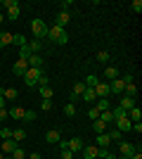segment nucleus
<instances>
[{
  "label": "nucleus",
  "mask_w": 142,
  "mask_h": 159,
  "mask_svg": "<svg viewBox=\"0 0 142 159\" xmlns=\"http://www.w3.org/2000/svg\"><path fill=\"white\" fill-rule=\"evenodd\" d=\"M47 40H52V43H57V45H64L69 40V36H67V31L62 26H57V24H52V26H47V36H45Z\"/></svg>",
  "instance_id": "nucleus-1"
},
{
  "label": "nucleus",
  "mask_w": 142,
  "mask_h": 159,
  "mask_svg": "<svg viewBox=\"0 0 142 159\" xmlns=\"http://www.w3.org/2000/svg\"><path fill=\"white\" fill-rule=\"evenodd\" d=\"M7 114H10L12 119H17V121H33V119H36V112L24 109V107H19V105L10 107V109H7Z\"/></svg>",
  "instance_id": "nucleus-2"
},
{
  "label": "nucleus",
  "mask_w": 142,
  "mask_h": 159,
  "mask_svg": "<svg viewBox=\"0 0 142 159\" xmlns=\"http://www.w3.org/2000/svg\"><path fill=\"white\" fill-rule=\"evenodd\" d=\"M43 74H45V69H36V66H28L26 74H24L21 79H24V83H26L28 88H36V83H38V79H41Z\"/></svg>",
  "instance_id": "nucleus-3"
},
{
  "label": "nucleus",
  "mask_w": 142,
  "mask_h": 159,
  "mask_svg": "<svg viewBox=\"0 0 142 159\" xmlns=\"http://www.w3.org/2000/svg\"><path fill=\"white\" fill-rule=\"evenodd\" d=\"M31 31H33V38L36 40H43L47 36V24L43 19H33V21H31Z\"/></svg>",
  "instance_id": "nucleus-4"
},
{
  "label": "nucleus",
  "mask_w": 142,
  "mask_h": 159,
  "mask_svg": "<svg viewBox=\"0 0 142 159\" xmlns=\"http://www.w3.org/2000/svg\"><path fill=\"white\" fill-rule=\"evenodd\" d=\"M26 69H28V62L21 60V57L12 64V74H14V76H24V74H26Z\"/></svg>",
  "instance_id": "nucleus-5"
},
{
  "label": "nucleus",
  "mask_w": 142,
  "mask_h": 159,
  "mask_svg": "<svg viewBox=\"0 0 142 159\" xmlns=\"http://www.w3.org/2000/svg\"><path fill=\"white\" fill-rule=\"evenodd\" d=\"M123 88H126V81H123V79H114V81H109V93L121 95V93H123Z\"/></svg>",
  "instance_id": "nucleus-6"
},
{
  "label": "nucleus",
  "mask_w": 142,
  "mask_h": 159,
  "mask_svg": "<svg viewBox=\"0 0 142 159\" xmlns=\"http://www.w3.org/2000/svg\"><path fill=\"white\" fill-rule=\"evenodd\" d=\"M69 21H71V12H64V10H59V12H57V17H54V24L64 29Z\"/></svg>",
  "instance_id": "nucleus-7"
},
{
  "label": "nucleus",
  "mask_w": 142,
  "mask_h": 159,
  "mask_svg": "<svg viewBox=\"0 0 142 159\" xmlns=\"http://www.w3.org/2000/svg\"><path fill=\"white\" fill-rule=\"evenodd\" d=\"M0 95H2L7 102H14V100L19 98V90H17V88H0Z\"/></svg>",
  "instance_id": "nucleus-8"
},
{
  "label": "nucleus",
  "mask_w": 142,
  "mask_h": 159,
  "mask_svg": "<svg viewBox=\"0 0 142 159\" xmlns=\"http://www.w3.org/2000/svg\"><path fill=\"white\" fill-rule=\"evenodd\" d=\"M114 124H116V131H121V133H126V131H130V128H133V121H130L128 116H123V119H116Z\"/></svg>",
  "instance_id": "nucleus-9"
},
{
  "label": "nucleus",
  "mask_w": 142,
  "mask_h": 159,
  "mask_svg": "<svg viewBox=\"0 0 142 159\" xmlns=\"http://www.w3.org/2000/svg\"><path fill=\"white\" fill-rule=\"evenodd\" d=\"M83 159H97V145H83Z\"/></svg>",
  "instance_id": "nucleus-10"
},
{
  "label": "nucleus",
  "mask_w": 142,
  "mask_h": 159,
  "mask_svg": "<svg viewBox=\"0 0 142 159\" xmlns=\"http://www.w3.org/2000/svg\"><path fill=\"white\" fill-rule=\"evenodd\" d=\"M93 90H95V98H109L111 95L109 93V83H97Z\"/></svg>",
  "instance_id": "nucleus-11"
},
{
  "label": "nucleus",
  "mask_w": 142,
  "mask_h": 159,
  "mask_svg": "<svg viewBox=\"0 0 142 159\" xmlns=\"http://www.w3.org/2000/svg\"><path fill=\"white\" fill-rule=\"evenodd\" d=\"M45 140H47V143H52V145H54V143H59V140H62V131H59V128H50V131L45 133Z\"/></svg>",
  "instance_id": "nucleus-12"
},
{
  "label": "nucleus",
  "mask_w": 142,
  "mask_h": 159,
  "mask_svg": "<svg viewBox=\"0 0 142 159\" xmlns=\"http://www.w3.org/2000/svg\"><path fill=\"white\" fill-rule=\"evenodd\" d=\"M67 150H71V152H81L83 150V140L81 138H71V140H67Z\"/></svg>",
  "instance_id": "nucleus-13"
},
{
  "label": "nucleus",
  "mask_w": 142,
  "mask_h": 159,
  "mask_svg": "<svg viewBox=\"0 0 142 159\" xmlns=\"http://www.w3.org/2000/svg\"><path fill=\"white\" fill-rule=\"evenodd\" d=\"M135 150H137V147L133 145V143H121V145H118V152H121V157H130Z\"/></svg>",
  "instance_id": "nucleus-14"
},
{
  "label": "nucleus",
  "mask_w": 142,
  "mask_h": 159,
  "mask_svg": "<svg viewBox=\"0 0 142 159\" xmlns=\"http://www.w3.org/2000/svg\"><path fill=\"white\" fill-rule=\"evenodd\" d=\"M17 147H19V145H17V143L10 138V140H2V150H0V152H2V154H12Z\"/></svg>",
  "instance_id": "nucleus-15"
},
{
  "label": "nucleus",
  "mask_w": 142,
  "mask_h": 159,
  "mask_svg": "<svg viewBox=\"0 0 142 159\" xmlns=\"http://www.w3.org/2000/svg\"><path fill=\"white\" fill-rule=\"evenodd\" d=\"M118 107H123L126 112H128V109H133V107H137V105H135V98H128V95H123V98L118 100Z\"/></svg>",
  "instance_id": "nucleus-16"
},
{
  "label": "nucleus",
  "mask_w": 142,
  "mask_h": 159,
  "mask_svg": "<svg viewBox=\"0 0 142 159\" xmlns=\"http://www.w3.org/2000/svg\"><path fill=\"white\" fill-rule=\"evenodd\" d=\"M28 66H36V69H43V57H41V55H33V52H31V55H28Z\"/></svg>",
  "instance_id": "nucleus-17"
},
{
  "label": "nucleus",
  "mask_w": 142,
  "mask_h": 159,
  "mask_svg": "<svg viewBox=\"0 0 142 159\" xmlns=\"http://www.w3.org/2000/svg\"><path fill=\"white\" fill-rule=\"evenodd\" d=\"M95 109H97V112H107V109H111V102H109L107 98H97V105H95Z\"/></svg>",
  "instance_id": "nucleus-18"
},
{
  "label": "nucleus",
  "mask_w": 142,
  "mask_h": 159,
  "mask_svg": "<svg viewBox=\"0 0 142 159\" xmlns=\"http://www.w3.org/2000/svg\"><path fill=\"white\" fill-rule=\"evenodd\" d=\"M38 93H41V100H52L54 90L50 86H38Z\"/></svg>",
  "instance_id": "nucleus-19"
},
{
  "label": "nucleus",
  "mask_w": 142,
  "mask_h": 159,
  "mask_svg": "<svg viewBox=\"0 0 142 159\" xmlns=\"http://www.w3.org/2000/svg\"><path fill=\"white\" fill-rule=\"evenodd\" d=\"M12 140L19 145L21 140H26V131H24V128H12Z\"/></svg>",
  "instance_id": "nucleus-20"
},
{
  "label": "nucleus",
  "mask_w": 142,
  "mask_h": 159,
  "mask_svg": "<svg viewBox=\"0 0 142 159\" xmlns=\"http://www.w3.org/2000/svg\"><path fill=\"white\" fill-rule=\"evenodd\" d=\"M10 43H14V33H2L0 31V48L10 45Z\"/></svg>",
  "instance_id": "nucleus-21"
},
{
  "label": "nucleus",
  "mask_w": 142,
  "mask_h": 159,
  "mask_svg": "<svg viewBox=\"0 0 142 159\" xmlns=\"http://www.w3.org/2000/svg\"><path fill=\"white\" fill-rule=\"evenodd\" d=\"M104 79H107V81L118 79V69H116V66H107V69H104Z\"/></svg>",
  "instance_id": "nucleus-22"
},
{
  "label": "nucleus",
  "mask_w": 142,
  "mask_h": 159,
  "mask_svg": "<svg viewBox=\"0 0 142 159\" xmlns=\"http://www.w3.org/2000/svg\"><path fill=\"white\" fill-rule=\"evenodd\" d=\"M123 93L128 95V98H137V83H126Z\"/></svg>",
  "instance_id": "nucleus-23"
},
{
  "label": "nucleus",
  "mask_w": 142,
  "mask_h": 159,
  "mask_svg": "<svg viewBox=\"0 0 142 159\" xmlns=\"http://www.w3.org/2000/svg\"><path fill=\"white\" fill-rule=\"evenodd\" d=\"M93 131L97 133V135H100V133H107V124H104V121H100V119H95V121H93Z\"/></svg>",
  "instance_id": "nucleus-24"
},
{
  "label": "nucleus",
  "mask_w": 142,
  "mask_h": 159,
  "mask_svg": "<svg viewBox=\"0 0 142 159\" xmlns=\"http://www.w3.org/2000/svg\"><path fill=\"white\" fill-rule=\"evenodd\" d=\"M128 119L133 121V124L142 119V112H140V107H133V109H128Z\"/></svg>",
  "instance_id": "nucleus-25"
},
{
  "label": "nucleus",
  "mask_w": 142,
  "mask_h": 159,
  "mask_svg": "<svg viewBox=\"0 0 142 159\" xmlns=\"http://www.w3.org/2000/svg\"><path fill=\"white\" fill-rule=\"evenodd\" d=\"M28 48H31V52L33 55H41V50H43V40H31V43H28Z\"/></svg>",
  "instance_id": "nucleus-26"
},
{
  "label": "nucleus",
  "mask_w": 142,
  "mask_h": 159,
  "mask_svg": "<svg viewBox=\"0 0 142 159\" xmlns=\"http://www.w3.org/2000/svg\"><path fill=\"white\" fill-rule=\"evenodd\" d=\"M109 145H111L109 135L107 133H100V135H97V147H109Z\"/></svg>",
  "instance_id": "nucleus-27"
},
{
  "label": "nucleus",
  "mask_w": 142,
  "mask_h": 159,
  "mask_svg": "<svg viewBox=\"0 0 142 159\" xmlns=\"http://www.w3.org/2000/svg\"><path fill=\"white\" fill-rule=\"evenodd\" d=\"M19 14H21V7L17 5V7H12V10H7V19H19Z\"/></svg>",
  "instance_id": "nucleus-28"
},
{
  "label": "nucleus",
  "mask_w": 142,
  "mask_h": 159,
  "mask_svg": "<svg viewBox=\"0 0 142 159\" xmlns=\"http://www.w3.org/2000/svg\"><path fill=\"white\" fill-rule=\"evenodd\" d=\"M83 83H85V88H95L97 86V83H100V79H97V76H95V74H90L88 79L83 81Z\"/></svg>",
  "instance_id": "nucleus-29"
},
{
  "label": "nucleus",
  "mask_w": 142,
  "mask_h": 159,
  "mask_svg": "<svg viewBox=\"0 0 142 159\" xmlns=\"http://www.w3.org/2000/svg\"><path fill=\"white\" fill-rule=\"evenodd\" d=\"M64 114H67L69 119L76 116V105H74V102H67V105H64Z\"/></svg>",
  "instance_id": "nucleus-30"
},
{
  "label": "nucleus",
  "mask_w": 142,
  "mask_h": 159,
  "mask_svg": "<svg viewBox=\"0 0 142 159\" xmlns=\"http://www.w3.org/2000/svg\"><path fill=\"white\" fill-rule=\"evenodd\" d=\"M83 100H85V102H93V100H97L95 98V90L93 88H85V90H83V95H81Z\"/></svg>",
  "instance_id": "nucleus-31"
},
{
  "label": "nucleus",
  "mask_w": 142,
  "mask_h": 159,
  "mask_svg": "<svg viewBox=\"0 0 142 159\" xmlns=\"http://www.w3.org/2000/svg\"><path fill=\"white\" fill-rule=\"evenodd\" d=\"M109 60H111V55H109L107 50H100V52H97V62H102V64H107Z\"/></svg>",
  "instance_id": "nucleus-32"
},
{
  "label": "nucleus",
  "mask_w": 142,
  "mask_h": 159,
  "mask_svg": "<svg viewBox=\"0 0 142 159\" xmlns=\"http://www.w3.org/2000/svg\"><path fill=\"white\" fill-rule=\"evenodd\" d=\"M107 135H109V140H111V143H118L123 133H121V131H116V128H114V131H107Z\"/></svg>",
  "instance_id": "nucleus-33"
},
{
  "label": "nucleus",
  "mask_w": 142,
  "mask_h": 159,
  "mask_svg": "<svg viewBox=\"0 0 142 159\" xmlns=\"http://www.w3.org/2000/svg\"><path fill=\"white\" fill-rule=\"evenodd\" d=\"M0 138H2V140H10V138H12V128H10V126H2V128H0Z\"/></svg>",
  "instance_id": "nucleus-34"
},
{
  "label": "nucleus",
  "mask_w": 142,
  "mask_h": 159,
  "mask_svg": "<svg viewBox=\"0 0 142 159\" xmlns=\"http://www.w3.org/2000/svg\"><path fill=\"white\" fill-rule=\"evenodd\" d=\"M28 55H31V48H28V43H26V45L19 48V57L21 60H28Z\"/></svg>",
  "instance_id": "nucleus-35"
},
{
  "label": "nucleus",
  "mask_w": 142,
  "mask_h": 159,
  "mask_svg": "<svg viewBox=\"0 0 142 159\" xmlns=\"http://www.w3.org/2000/svg\"><path fill=\"white\" fill-rule=\"evenodd\" d=\"M130 7H133V12L140 14V12H142V0H133V2H130Z\"/></svg>",
  "instance_id": "nucleus-36"
},
{
  "label": "nucleus",
  "mask_w": 142,
  "mask_h": 159,
  "mask_svg": "<svg viewBox=\"0 0 142 159\" xmlns=\"http://www.w3.org/2000/svg\"><path fill=\"white\" fill-rule=\"evenodd\" d=\"M10 157H12V159H26V154H24V150H19V147H17V150H14Z\"/></svg>",
  "instance_id": "nucleus-37"
},
{
  "label": "nucleus",
  "mask_w": 142,
  "mask_h": 159,
  "mask_svg": "<svg viewBox=\"0 0 142 159\" xmlns=\"http://www.w3.org/2000/svg\"><path fill=\"white\" fill-rule=\"evenodd\" d=\"M14 43H17V45H19V48H21V45H26L28 40H26V38H24V36H19V33H14Z\"/></svg>",
  "instance_id": "nucleus-38"
},
{
  "label": "nucleus",
  "mask_w": 142,
  "mask_h": 159,
  "mask_svg": "<svg viewBox=\"0 0 142 159\" xmlns=\"http://www.w3.org/2000/svg\"><path fill=\"white\" fill-rule=\"evenodd\" d=\"M41 109H43V112H50V109H52V100H43V102H41Z\"/></svg>",
  "instance_id": "nucleus-39"
},
{
  "label": "nucleus",
  "mask_w": 142,
  "mask_h": 159,
  "mask_svg": "<svg viewBox=\"0 0 142 159\" xmlns=\"http://www.w3.org/2000/svg\"><path fill=\"white\" fill-rule=\"evenodd\" d=\"M2 5H5V10H12V7H17L19 2H17V0H2Z\"/></svg>",
  "instance_id": "nucleus-40"
},
{
  "label": "nucleus",
  "mask_w": 142,
  "mask_h": 159,
  "mask_svg": "<svg viewBox=\"0 0 142 159\" xmlns=\"http://www.w3.org/2000/svg\"><path fill=\"white\" fill-rule=\"evenodd\" d=\"M88 116H90V119H100V112H97V109H95V107H90V109H88Z\"/></svg>",
  "instance_id": "nucleus-41"
},
{
  "label": "nucleus",
  "mask_w": 142,
  "mask_h": 159,
  "mask_svg": "<svg viewBox=\"0 0 142 159\" xmlns=\"http://www.w3.org/2000/svg\"><path fill=\"white\" fill-rule=\"evenodd\" d=\"M10 119V114H7V109H0V124L5 126V121Z\"/></svg>",
  "instance_id": "nucleus-42"
},
{
  "label": "nucleus",
  "mask_w": 142,
  "mask_h": 159,
  "mask_svg": "<svg viewBox=\"0 0 142 159\" xmlns=\"http://www.w3.org/2000/svg\"><path fill=\"white\" fill-rule=\"evenodd\" d=\"M62 159H74V152L71 150H62Z\"/></svg>",
  "instance_id": "nucleus-43"
},
{
  "label": "nucleus",
  "mask_w": 142,
  "mask_h": 159,
  "mask_svg": "<svg viewBox=\"0 0 142 159\" xmlns=\"http://www.w3.org/2000/svg\"><path fill=\"white\" fill-rule=\"evenodd\" d=\"M130 131H135V133H142V124H140V121H135V124H133V128H130Z\"/></svg>",
  "instance_id": "nucleus-44"
},
{
  "label": "nucleus",
  "mask_w": 142,
  "mask_h": 159,
  "mask_svg": "<svg viewBox=\"0 0 142 159\" xmlns=\"http://www.w3.org/2000/svg\"><path fill=\"white\" fill-rule=\"evenodd\" d=\"M36 86H47V76H45V74H43L41 79H38V83H36Z\"/></svg>",
  "instance_id": "nucleus-45"
},
{
  "label": "nucleus",
  "mask_w": 142,
  "mask_h": 159,
  "mask_svg": "<svg viewBox=\"0 0 142 159\" xmlns=\"http://www.w3.org/2000/svg\"><path fill=\"white\" fill-rule=\"evenodd\" d=\"M26 159H41V154H38V152H31V154H28Z\"/></svg>",
  "instance_id": "nucleus-46"
},
{
  "label": "nucleus",
  "mask_w": 142,
  "mask_h": 159,
  "mask_svg": "<svg viewBox=\"0 0 142 159\" xmlns=\"http://www.w3.org/2000/svg\"><path fill=\"white\" fill-rule=\"evenodd\" d=\"M104 159H118V154H111V152H109V154H107Z\"/></svg>",
  "instance_id": "nucleus-47"
},
{
  "label": "nucleus",
  "mask_w": 142,
  "mask_h": 159,
  "mask_svg": "<svg viewBox=\"0 0 142 159\" xmlns=\"http://www.w3.org/2000/svg\"><path fill=\"white\" fill-rule=\"evenodd\" d=\"M0 109H5V98L0 95Z\"/></svg>",
  "instance_id": "nucleus-48"
},
{
  "label": "nucleus",
  "mask_w": 142,
  "mask_h": 159,
  "mask_svg": "<svg viewBox=\"0 0 142 159\" xmlns=\"http://www.w3.org/2000/svg\"><path fill=\"white\" fill-rule=\"evenodd\" d=\"M2 21H5V14L0 12V26H2Z\"/></svg>",
  "instance_id": "nucleus-49"
},
{
  "label": "nucleus",
  "mask_w": 142,
  "mask_h": 159,
  "mask_svg": "<svg viewBox=\"0 0 142 159\" xmlns=\"http://www.w3.org/2000/svg\"><path fill=\"white\" fill-rule=\"evenodd\" d=\"M5 159H12V157H10V154H5Z\"/></svg>",
  "instance_id": "nucleus-50"
},
{
  "label": "nucleus",
  "mask_w": 142,
  "mask_h": 159,
  "mask_svg": "<svg viewBox=\"0 0 142 159\" xmlns=\"http://www.w3.org/2000/svg\"><path fill=\"white\" fill-rule=\"evenodd\" d=\"M118 159H128V157H118Z\"/></svg>",
  "instance_id": "nucleus-51"
},
{
  "label": "nucleus",
  "mask_w": 142,
  "mask_h": 159,
  "mask_svg": "<svg viewBox=\"0 0 142 159\" xmlns=\"http://www.w3.org/2000/svg\"><path fill=\"white\" fill-rule=\"evenodd\" d=\"M0 128H2V124H0Z\"/></svg>",
  "instance_id": "nucleus-52"
}]
</instances>
